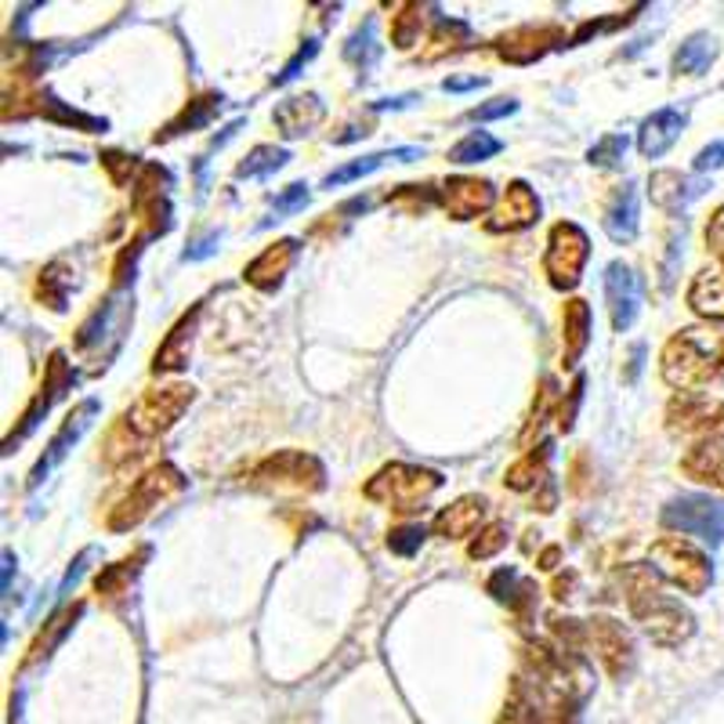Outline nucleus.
<instances>
[{"label": "nucleus", "mask_w": 724, "mask_h": 724, "mask_svg": "<svg viewBox=\"0 0 724 724\" xmlns=\"http://www.w3.org/2000/svg\"><path fill=\"white\" fill-rule=\"evenodd\" d=\"M101 160V167L109 171V178H112V185H128V181L134 178V174H142L138 171V156H131V153H120V149H109V153H101L98 156ZM138 181V178H134Z\"/></svg>", "instance_id": "46"}, {"label": "nucleus", "mask_w": 724, "mask_h": 724, "mask_svg": "<svg viewBox=\"0 0 724 724\" xmlns=\"http://www.w3.org/2000/svg\"><path fill=\"white\" fill-rule=\"evenodd\" d=\"M500 149H504V142L496 138V134H490V131H471V134H463V138L449 149V164H460V167L482 164V160H493V156L500 153Z\"/></svg>", "instance_id": "40"}, {"label": "nucleus", "mask_w": 724, "mask_h": 724, "mask_svg": "<svg viewBox=\"0 0 724 724\" xmlns=\"http://www.w3.org/2000/svg\"><path fill=\"white\" fill-rule=\"evenodd\" d=\"M298 251H301L298 240H276L243 268V279L251 282L254 290H265V293L279 290L282 279H287V272L293 268V262H298Z\"/></svg>", "instance_id": "21"}, {"label": "nucleus", "mask_w": 724, "mask_h": 724, "mask_svg": "<svg viewBox=\"0 0 724 724\" xmlns=\"http://www.w3.org/2000/svg\"><path fill=\"white\" fill-rule=\"evenodd\" d=\"M663 526L703 543L724 540V507L710 496H677L663 507Z\"/></svg>", "instance_id": "12"}, {"label": "nucleus", "mask_w": 724, "mask_h": 724, "mask_svg": "<svg viewBox=\"0 0 724 724\" xmlns=\"http://www.w3.org/2000/svg\"><path fill=\"white\" fill-rule=\"evenodd\" d=\"M73 287H76V272L65 262H51V265H44L37 276V301L48 304L51 312H65L70 309Z\"/></svg>", "instance_id": "32"}, {"label": "nucleus", "mask_w": 724, "mask_h": 724, "mask_svg": "<svg viewBox=\"0 0 724 724\" xmlns=\"http://www.w3.org/2000/svg\"><path fill=\"white\" fill-rule=\"evenodd\" d=\"M134 315V298L128 287H112L106 301H98V309L87 315L76 330V352L87 355L90 362H98L101 370L109 366L112 355L120 352L123 337H128Z\"/></svg>", "instance_id": "5"}, {"label": "nucleus", "mask_w": 724, "mask_h": 724, "mask_svg": "<svg viewBox=\"0 0 724 724\" xmlns=\"http://www.w3.org/2000/svg\"><path fill=\"white\" fill-rule=\"evenodd\" d=\"M37 112H40L44 120L65 123V128H76V131H84V134H106V131H109V120L87 117V112H81V109H70V106H65V101L55 98L51 90H44V95H37Z\"/></svg>", "instance_id": "34"}, {"label": "nucleus", "mask_w": 724, "mask_h": 724, "mask_svg": "<svg viewBox=\"0 0 724 724\" xmlns=\"http://www.w3.org/2000/svg\"><path fill=\"white\" fill-rule=\"evenodd\" d=\"M714 37H707V33H696V37H688L681 48L674 51V73L677 76H699L710 70V62H714Z\"/></svg>", "instance_id": "39"}, {"label": "nucleus", "mask_w": 724, "mask_h": 724, "mask_svg": "<svg viewBox=\"0 0 724 724\" xmlns=\"http://www.w3.org/2000/svg\"><path fill=\"white\" fill-rule=\"evenodd\" d=\"M463 44H471V26L463 19H438L432 29V48L424 51V62L443 59L449 51H460Z\"/></svg>", "instance_id": "41"}, {"label": "nucleus", "mask_w": 724, "mask_h": 724, "mask_svg": "<svg viewBox=\"0 0 724 724\" xmlns=\"http://www.w3.org/2000/svg\"><path fill=\"white\" fill-rule=\"evenodd\" d=\"M290 164V153L287 149H279V145H257V149H251L243 156V164L236 167V178H268V174H276V171H282V167Z\"/></svg>", "instance_id": "42"}, {"label": "nucleus", "mask_w": 724, "mask_h": 724, "mask_svg": "<svg viewBox=\"0 0 724 724\" xmlns=\"http://www.w3.org/2000/svg\"><path fill=\"white\" fill-rule=\"evenodd\" d=\"M707 251L717 254L724 262V203L714 210V218H710V225H707Z\"/></svg>", "instance_id": "53"}, {"label": "nucleus", "mask_w": 724, "mask_h": 724, "mask_svg": "<svg viewBox=\"0 0 724 724\" xmlns=\"http://www.w3.org/2000/svg\"><path fill=\"white\" fill-rule=\"evenodd\" d=\"M703 185H699L696 178H685L681 171H655L652 181H649V196L660 210L666 214H681L688 203H692Z\"/></svg>", "instance_id": "27"}, {"label": "nucleus", "mask_w": 724, "mask_h": 724, "mask_svg": "<svg viewBox=\"0 0 724 724\" xmlns=\"http://www.w3.org/2000/svg\"><path fill=\"white\" fill-rule=\"evenodd\" d=\"M583 377H576L572 381V388H569V402H562V410H558V417H554V421H558V427L562 432H572V421H576V410H580V402H583Z\"/></svg>", "instance_id": "50"}, {"label": "nucleus", "mask_w": 724, "mask_h": 724, "mask_svg": "<svg viewBox=\"0 0 724 724\" xmlns=\"http://www.w3.org/2000/svg\"><path fill=\"white\" fill-rule=\"evenodd\" d=\"M221 106H225V98L221 95H200V98H192L185 109L178 112V117L167 123V128L156 134V145L160 142H174V138H181V134H192V131H203L207 123L218 117L221 112Z\"/></svg>", "instance_id": "29"}, {"label": "nucleus", "mask_w": 724, "mask_h": 724, "mask_svg": "<svg viewBox=\"0 0 724 724\" xmlns=\"http://www.w3.org/2000/svg\"><path fill=\"white\" fill-rule=\"evenodd\" d=\"M315 55H319V40H315V37H312V40H304V48H298V55H293V59H290L287 65H282V70L276 73V81H272V84H276V87L290 84L293 76H298V73L304 70V65H309V62L315 59Z\"/></svg>", "instance_id": "49"}, {"label": "nucleus", "mask_w": 724, "mask_h": 724, "mask_svg": "<svg viewBox=\"0 0 724 724\" xmlns=\"http://www.w3.org/2000/svg\"><path fill=\"white\" fill-rule=\"evenodd\" d=\"M641 359H644V345H634V348H630V370H627V377H624L627 384L638 381V373H641Z\"/></svg>", "instance_id": "57"}, {"label": "nucleus", "mask_w": 724, "mask_h": 724, "mask_svg": "<svg viewBox=\"0 0 724 724\" xmlns=\"http://www.w3.org/2000/svg\"><path fill=\"white\" fill-rule=\"evenodd\" d=\"M218 243H221V232L218 229H207L196 240H189V251H185V262H203V257L218 254Z\"/></svg>", "instance_id": "51"}, {"label": "nucleus", "mask_w": 724, "mask_h": 724, "mask_svg": "<svg viewBox=\"0 0 724 724\" xmlns=\"http://www.w3.org/2000/svg\"><path fill=\"white\" fill-rule=\"evenodd\" d=\"M721 164H724V142H714L710 149L696 156V171H710V167H721Z\"/></svg>", "instance_id": "55"}, {"label": "nucleus", "mask_w": 724, "mask_h": 724, "mask_svg": "<svg viewBox=\"0 0 724 724\" xmlns=\"http://www.w3.org/2000/svg\"><path fill=\"white\" fill-rule=\"evenodd\" d=\"M417 101V95H395V98H381V101H373L370 109H377V112H384V109H406V106H413Z\"/></svg>", "instance_id": "56"}, {"label": "nucleus", "mask_w": 724, "mask_h": 724, "mask_svg": "<svg viewBox=\"0 0 724 724\" xmlns=\"http://www.w3.org/2000/svg\"><path fill=\"white\" fill-rule=\"evenodd\" d=\"M681 471L692 482L714 485V490L724 493V443L714 438V443H699L681 457Z\"/></svg>", "instance_id": "30"}, {"label": "nucleus", "mask_w": 724, "mask_h": 724, "mask_svg": "<svg viewBox=\"0 0 724 724\" xmlns=\"http://www.w3.org/2000/svg\"><path fill=\"white\" fill-rule=\"evenodd\" d=\"M627 153V138L624 134H605V138H598L591 145V153H587V160H591L594 167H616L619 160H624Z\"/></svg>", "instance_id": "47"}, {"label": "nucleus", "mask_w": 724, "mask_h": 724, "mask_svg": "<svg viewBox=\"0 0 724 724\" xmlns=\"http://www.w3.org/2000/svg\"><path fill=\"white\" fill-rule=\"evenodd\" d=\"M569 44L562 26H554V22H543V26H518V29H507L504 37H496V55H500L504 62L511 65H533L540 62L543 55L558 51Z\"/></svg>", "instance_id": "15"}, {"label": "nucleus", "mask_w": 724, "mask_h": 724, "mask_svg": "<svg viewBox=\"0 0 724 724\" xmlns=\"http://www.w3.org/2000/svg\"><path fill=\"white\" fill-rule=\"evenodd\" d=\"M663 576L652 565H627L624 569V598L634 616V624L649 634L663 649H677L696 634V616L688 613L681 602H674L671 594H663Z\"/></svg>", "instance_id": "2"}, {"label": "nucleus", "mask_w": 724, "mask_h": 724, "mask_svg": "<svg viewBox=\"0 0 724 724\" xmlns=\"http://www.w3.org/2000/svg\"><path fill=\"white\" fill-rule=\"evenodd\" d=\"M602 229L613 243H630L641 229V196L638 185L627 181V185H616L608 192L605 207H602Z\"/></svg>", "instance_id": "20"}, {"label": "nucleus", "mask_w": 724, "mask_h": 724, "mask_svg": "<svg viewBox=\"0 0 724 724\" xmlns=\"http://www.w3.org/2000/svg\"><path fill=\"white\" fill-rule=\"evenodd\" d=\"M381 44H377V22L373 19H366L362 26L348 37V44H345V62L352 65V70L359 73V76H370L373 73V65L381 62Z\"/></svg>", "instance_id": "35"}, {"label": "nucleus", "mask_w": 724, "mask_h": 724, "mask_svg": "<svg viewBox=\"0 0 724 724\" xmlns=\"http://www.w3.org/2000/svg\"><path fill=\"white\" fill-rule=\"evenodd\" d=\"M587 257H591V240L576 221H558L547 236V254H543V272H547L554 290L580 287Z\"/></svg>", "instance_id": "10"}, {"label": "nucleus", "mask_w": 724, "mask_h": 724, "mask_svg": "<svg viewBox=\"0 0 724 724\" xmlns=\"http://www.w3.org/2000/svg\"><path fill=\"white\" fill-rule=\"evenodd\" d=\"M446 479L421 463H384L373 479L362 485L366 500L388 507L395 515H417L432 496L443 490Z\"/></svg>", "instance_id": "4"}, {"label": "nucleus", "mask_w": 724, "mask_h": 724, "mask_svg": "<svg viewBox=\"0 0 724 724\" xmlns=\"http://www.w3.org/2000/svg\"><path fill=\"white\" fill-rule=\"evenodd\" d=\"M587 644L598 652V660H602L608 677H624L634 666V638L616 619L594 616L591 624H587Z\"/></svg>", "instance_id": "18"}, {"label": "nucleus", "mask_w": 724, "mask_h": 724, "mask_svg": "<svg viewBox=\"0 0 724 724\" xmlns=\"http://www.w3.org/2000/svg\"><path fill=\"white\" fill-rule=\"evenodd\" d=\"M424 29V8L421 4H399V15L391 22V44L399 51H410L417 40H421Z\"/></svg>", "instance_id": "43"}, {"label": "nucleus", "mask_w": 724, "mask_h": 724, "mask_svg": "<svg viewBox=\"0 0 724 724\" xmlns=\"http://www.w3.org/2000/svg\"><path fill=\"white\" fill-rule=\"evenodd\" d=\"M485 511H490L485 496H479V493L460 496V500H452L449 507H443V511L435 515L432 529H435V536H443V540H463L482 526Z\"/></svg>", "instance_id": "25"}, {"label": "nucleus", "mask_w": 724, "mask_h": 724, "mask_svg": "<svg viewBox=\"0 0 724 724\" xmlns=\"http://www.w3.org/2000/svg\"><path fill=\"white\" fill-rule=\"evenodd\" d=\"M326 117V106L319 95H293L287 101H279L276 112H272V123H276V131L282 138H304V134H312L315 128L323 123Z\"/></svg>", "instance_id": "24"}, {"label": "nucleus", "mask_w": 724, "mask_h": 724, "mask_svg": "<svg viewBox=\"0 0 724 724\" xmlns=\"http://www.w3.org/2000/svg\"><path fill=\"white\" fill-rule=\"evenodd\" d=\"M424 536H427L424 526H399V529H391V533H388V551L402 554V558H410V554L421 551Z\"/></svg>", "instance_id": "48"}, {"label": "nucleus", "mask_w": 724, "mask_h": 724, "mask_svg": "<svg viewBox=\"0 0 724 724\" xmlns=\"http://www.w3.org/2000/svg\"><path fill=\"white\" fill-rule=\"evenodd\" d=\"M663 381L681 395L724 384V330L717 326H688L674 334L660 359Z\"/></svg>", "instance_id": "3"}, {"label": "nucleus", "mask_w": 724, "mask_h": 724, "mask_svg": "<svg viewBox=\"0 0 724 724\" xmlns=\"http://www.w3.org/2000/svg\"><path fill=\"white\" fill-rule=\"evenodd\" d=\"M515 109H518V101H515V98H493V101H485V106L471 109V120H479V123H490V120L511 117Z\"/></svg>", "instance_id": "52"}, {"label": "nucleus", "mask_w": 724, "mask_h": 724, "mask_svg": "<svg viewBox=\"0 0 724 724\" xmlns=\"http://www.w3.org/2000/svg\"><path fill=\"white\" fill-rule=\"evenodd\" d=\"M490 594L496 598V602H504L507 608H518V613H526V608L533 605V598H536V583L526 580L522 572L507 565V569L490 576Z\"/></svg>", "instance_id": "33"}, {"label": "nucleus", "mask_w": 724, "mask_h": 724, "mask_svg": "<svg viewBox=\"0 0 724 724\" xmlns=\"http://www.w3.org/2000/svg\"><path fill=\"white\" fill-rule=\"evenodd\" d=\"M649 562L652 569L663 576L666 583H674L677 591L685 594H707L710 583H714V565L696 543H688L685 536H663L649 547Z\"/></svg>", "instance_id": "7"}, {"label": "nucleus", "mask_w": 724, "mask_h": 724, "mask_svg": "<svg viewBox=\"0 0 724 724\" xmlns=\"http://www.w3.org/2000/svg\"><path fill=\"white\" fill-rule=\"evenodd\" d=\"M666 427L674 435H699L703 443L724 438V399L710 395H677L666 406Z\"/></svg>", "instance_id": "13"}, {"label": "nucleus", "mask_w": 724, "mask_h": 724, "mask_svg": "<svg viewBox=\"0 0 724 724\" xmlns=\"http://www.w3.org/2000/svg\"><path fill=\"white\" fill-rule=\"evenodd\" d=\"M251 485L268 493H319L326 485V468L312 452L279 449V452H272V457H265L262 463H254Z\"/></svg>", "instance_id": "8"}, {"label": "nucleus", "mask_w": 724, "mask_h": 724, "mask_svg": "<svg viewBox=\"0 0 724 724\" xmlns=\"http://www.w3.org/2000/svg\"><path fill=\"white\" fill-rule=\"evenodd\" d=\"M98 413H101V402H98V399H84L70 417H65L59 432L51 435V443L44 446V457L33 463V471H29V490H37V485L48 479V474L59 468L65 457H70V449L87 435V427L95 424Z\"/></svg>", "instance_id": "14"}, {"label": "nucleus", "mask_w": 724, "mask_h": 724, "mask_svg": "<svg viewBox=\"0 0 724 724\" xmlns=\"http://www.w3.org/2000/svg\"><path fill=\"white\" fill-rule=\"evenodd\" d=\"M562 330H565V366H576L580 355L587 352V345H591V304L583 298H572L565 304V315H562Z\"/></svg>", "instance_id": "31"}, {"label": "nucleus", "mask_w": 724, "mask_h": 724, "mask_svg": "<svg viewBox=\"0 0 724 724\" xmlns=\"http://www.w3.org/2000/svg\"><path fill=\"white\" fill-rule=\"evenodd\" d=\"M76 370H73V362L65 359L62 352H55L51 359H48V373H44V384H40V391H37V399H33L29 406H26V413L19 417V427L11 432L8 438H4V452H11L15 449L22 438L26 435H33V427H37L44 417L51 413V406L59 402V399H65V391H73L76 388Z\"/></svg>", "instance_id": "11"}, {"label": "nucleus", "mask_w": 724, "mask_h": 724, "mask_svg": "<svg viewBox=\"0 0 724 724\" xmlns=\"http://www.w3.org/2000/svg\"><path fill=\"white\" fill-rule=\"evenodd\" d=\"M688 309L710 323H724V265H710L688 287Z\"/></svg>", "instance_id": "28"}, {"label": "nucleus", "mask_w": 724, "mask_h": 724, "mask_svg": "<svg viewBox=\"0 0 724 724\" xmlns=\"http://www.w3.org/2000/svg\"><path fill=\"white\" fill-rule=\"evenodd\" d=\"M145 558H149V547H142L138 554H134V558H123V562H117V565H106V569L95 576V591H98L101 598H120V594H128Z\"/></svg>", "instance_id": "38"}, {"label": "nucleus", "mask_w": 724, "mask_h": 724, "mask_svg": "<svg viewBox=\"0 0 724 724\" xmlns=\"http://www.w3.org/2000/svg\"><path fill=\"white\" fill-rule=\"evenodd\" d=\"M685 131V112L666 106V109H655L652 117L641 120V131H638V153L644 160H660L674 149V142L681 138Z\"/></svg>", "instance_id": "23"}, {"label": "nucleus", "mask_w": 724, "mask_h": 724, "mask_svg": "<svg viewBox=\"0 0 724 724\" xmlns=\"http://www.w3.org/2000/svg\"><path fill=\"white\" fill-rule=\"evenodd\" d=\"M185 485H189V479L174 468V463H156V468L145 471L142 479L131 485V493L112 507L109 529L112 533H131V529H138L145 518L160 511L167 500H174V496L185 493Z\"/></svg>", "instance_id": "6"}, {"label": "nucleus", "mask_w": 724, "mask_h": 724, "mask_svg": "<svg viewBox=\"0 0 724 724\" xmlns=\"http://www.w3.org/2000/svg\"><path fill=\"white\" fill-rule=\"evenodd\" d=\"M438 203L449 214L452 221H471L482 218V214L493 210L496 203V185L490 178H474V174H457L449 178L443 189H438Z\"/></svg>", "instance_id": "17"}, {"label": "nucleus", "mask_w": 724, "mask_h": 724, "mask_svg": "<svg viewBox=\"0 0 724 724\" xmlns=\"http://www.w3.org/2000/svg\"><path fill=\"white\" fill-rule=\"evenodd\" d=\"M200 315H203V309H200V304H192V309L171 326V334L164 337V345L156 348V355H153V373H178V370H185V366H189V359H192V341H196V326H200Z\"/></svg>", "instance_id": "22"}, {"label": "nucleus", "mask_w": 724, "mask_h": 724, "mask_svg": "<svg viewBox=\"0 0 724 724\" xmlns=\"http://www.w3.org/2000/svg\"><path fill=\"white\" fill-rule=\"evenodd\" d=\"M558 558H562V551L558 547H547L540 554V569H554V565H558Z\"/></svg>", "instance_id": "58"}, {"label": "nucleus", "mask_w": 724, "mask_h": 724, "mask_svg": "<svg viewBox=\"0 0 724 724\" xmlns=\"http://www.w3.org/2000/svg\"><path fill=\"white\" fill-rule=\"evenodd\" d=\"M171 189H174V174L160 164H145L138 181L131 189V207L142 221V236L145 240H156V236H167L174 225V210H171Z\"/></svg>", "instance_id": "9"}, {"label": "nucleus", "mask_w": 724, "mask_h": 724, "mask_svg": "<svg viewBox=\"0 0 724 724\" xmlns=\"http://www.w3.org/2000/svg\"><path fill=\"white\" fill-rule=\"evenodd\" d=\"M304 207H309V185H304V181H293V185H287L276 200H272V218L265 225L290 218V214H298Z\"/></svg>", "instance_id": "44"}, {"label": "nucleus", "mask_w": 724, "mask_h": 724, "mask_svg": "<svg viewBox=\"0 0 724 724\" xmlns=\"http://www.w3.org/2000/svg\"><path fill=\"white\" fill-rule=\"evenodd\" d=\"M81 616H84V605H81V602H76V605H65L62 613L48 624V630H40V638L29 644V655H26V660H22V671H26V666H33V663H40L44 655H51V649L65 638V634L73 630V624H76V619H81Z\"/></svg>", "instance_id": "37"}, {"label": "nucleus", "mask_w": 724, "mask_h": 724, "mask_svg": "<svg viewBox=\"0 0 724 724\" xmlns=\"http://www.w3.org/2000/svg\"><path fill=\"white\" fill-rule=\"evenodd\" d=\"M504 547H507V526H504V522H493V526L479 529V536L471 540L468 554H471L474 562H485V558H493V554H500Z\"/></svg>", "instance_id": "45"}, {"label": "nucleus", "mask_w": 724, "mask_h": 724, "mask_svg": "<svg viewBox=\"0 0 724 724\" xmlns=\"http://www.w3.org/2000/svg\"><path fill=\"white\" fill-rule=\"evenodd\" d=\"M536 221H540V196L533 192V185L529 181H511L500 203H496L493 218L485 221V229L500 236V232H522Z\"/></svg>", "instance_id": "19"}, {"label": "nucleus", "mask_w": 724, "mask_h": 724, "mask_svg": "<svg viewBox=\"0 0 724 724\" xmlns=\"http://www.w3.org/2000/svg\"><path fill=\"white\" fill-rule=\"evenodd\" d=\"M485 84H490L485 76H449V81H443V90H449V95H468V90H479Z\"/></svg>", "instance_id": "54"}, {"label": "nucleus", "mask_w": 724, "mask_h": 724, "mask_svg": "<svg viewBox=\"0 0 724 724\" xmlns=\"http://www.w3.org/2000/svg\"><path fill=\"white\" fill-rule=\"evenodd\" d=\"M547 460H551V446L540 443L536 449H529L522 460L507 468L504 485H507V490H515V493L536 490L540 482H547Z\"/></svg>", "instance_id": "36"}, {"label": "nucleus", "mask_w": 724, "mask_h": 724, "mask_svg": "<svg viewBox=\"0 0 724 724\" xmlns=\"http://www.w3.org/2000/svg\"><path fill=\"white\" fill-rule=\"evenodd\" d=\"M421 149L417 145H406V149H384V153H370V156H362V160H352V164H345V167H337V171H330L323 178V189H341V185H348V181H359V178H366V174H373V171H381L384 164H413V160H421Z\"/></svg>", "instance_id": "26"}, {"label": "nucleus", "mask_w": 724, "mask_h": 724, "mask_svg": "<svg viewBox=\"0 0 724 724\" xmlns=\"http://www.w3.org/2000/svg\"><path fill=\"white\" fill-rule=\"evenodd\" d=\"M192 399H196V388L192 384H167V388H153L145 391L138 402L131 406L128 413L120 417V424L109 432L106 443V463H128L131 457H142L156 438L181 421V413L189 410Z\"/></svg>", "instance_id": "1"}, {"label": "nucleus", "mask_w": 724, "mask_h": 724, "mask_svg": "<svg viewBox=\"0 0 724 724\" xmlns=\"http://www.w3.org/2000/svg\"><path fill=\"white\" fill-rule=\"evenodd\" d=\"M605 304H608V319H613L616 334H627L641 315V279L634 276V268L624 262H608L605 265Z\"/></svg>", "instance_id": "16"}]
</instances>
